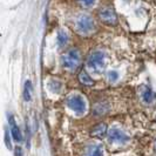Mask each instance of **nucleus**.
I'll list each match as a JSON object with an SVG mask.
<instances>
[{
    "label": "nucleus",
    "mask_w": 156,
    "mask_h": 156,
    "mask_svg": "<svg viewBox=\"0 0 156 156\" xmlns=\"http://www.w3.org/2000/svg\"><path fill=\"white\" fill-rule=\"evenodd\" d=\"M61 62H62V66L66 69L72 70V72L78 69V67L80 66V62H81V56H80L79 51L70 49L67 53H65L61 56Z\"/></svg>",
    "instance_id": "obj_1"
},
{
    "label": "nucleus",
    "mask_w": 156,
    "mask_h": 156,
    "mask_svg": "<svg viewBox=\"0 0 156 156\" xmlns=\"http://www.w3.org/2000/svg\"><path fill=\"white\" fill-rule=\"evenodd\" d=\"M87 65L95 72H102L106 66V55L101 51H95L88 56Z\"/></svg>",
    "instance_id": "obj_2"
},
{
    "label": "nucleus",
    "mask_w": 156,
    "mask_h": 156,
    "mask_svg": "<svg viewBox=\"0 0 156 156\" xmlns=\"http://www.w3.org/2000/svg\"><path fill=\"white\" fill-rule=\"evenodd\" d=\"M95 30V23L92 19V16H79V19L76 20V31L80 34H90L92 32Z\"/></svg>",
    "instance_id": "obj_3"
},
{
    "label": "nucleus",
    "mask_w": 156,
    "mask_h": 156,
    "mask_svg": "<svg viewBox=\"0 0 156 156\" xmlns=\"http://www.w3.org/2000/svg\"><path fill=\"white\" fill-rule=\"evenodd\" d=\"M99 16L105 23L108 25H116L117 23V16L115 11L112 7H103L99 12Z\"/></svg>",
    "instance_id": "obj_4"
},
{
    "label": "nucleus",
    "mask_w": 156,
    "mask_h": 156,
    "mask_svg": "<svg viewBox=\"0 0 156 156\" xmlns=\"http://www.w3.org/2000/svg\"><path fill=\"white\" fill-rule=\"evenodd\" d=\"M67 105L70 109H73L74 112H76L79 114H82L86 110V103L83 101V99L81 96H70L67 100Z\"/></svg>",
    "instance_id": "obj_5"
},
{
    "label": "nucleus",
    "mask_w": 156,
    "mask_h": 156,
    "mask_svg": "<svg viewBox=\"0 0 156 156\" xmlns=\"http://www.w3.org/2000/svg\"><path fill=\"white\" fill-rule=\"evenodd\" d=\"M108 134H109V139L112 141H115V142H119V143H123V142L128 141V136L122 130L116 129V128L110 129Z\"/></svg>",
    "instance_id": "obj_6"
},
{
    "label": "nucleus",
    "mask_w": 156,
    "mask_h": 156,
    "mask_svg": "<svg viewBox=\"0 0 156 156\" xmlns=\"http://www.w3.org/2000/svg\"><path fill=\"white\" fill-rule=\"evenodd\" d=\"M8 122H9V127H11V134H12V137H13V140L16 141V142H20V141L23 140V137H21L20 129H19V127H18V126H16V123L14 116L9 115Z\"/></svg>",
    "instance_id": "obj_7"
},
{
    "label": "nucleus",
    "mask_w": 156,
    "mask_h": 156,
    "mask_svg": "<svg viewBox=\"0 0 156 156\" xmlns=\"http://www.w3.org/2000/svg\"><path fill=\"white\" fill-rule=\"evenodd\" d=\"M106 133H107V126H106V123H99V125H96L92 129L90 135L93 137H99L100 139V137H103L106 135Z\"/></svg>",
    "instance_id": "obj_8"
},
{
    "label": "nucleus",
    "mask_w": 156,
    "mask_h": 156,
    "mask_svg": "<svg viewBox=\"0 0 156 156\" xmlns=\"http://www.w3.org/2000/svg\"><path fill=\"white\" fill-rule=\"evenodd\" d=\"M141 98L146 103H153L155 100V94L153 93V90L149 89L148 87H144V89L141 92Z\"/></svg>",
    "instance_id": "obj_9"
},
{
    "label": "nucleus",
    "mask_w": 156,
    "mask_h": 156,
    "mask_svg": "<svg viewBox=\"0 0 156 156\" xmlns=\"http://www.w3.org/2000/svg\"><path fill=\"white\" fill-rule=\"evenodd\" d=\"M79 81L85 86H93L94 85V80L88 75V73H86L85 70H82L79 74Z\"/></svg>",
    "instance_id": "obj_10"
},
{
    "label": "nucleus",
    "mask_w": 156,
    "mask_h": 156,
    "mask_svg": "<svg viewBox=\"0 0 156 156\" xmlns=\"http://www.w3.org/2000/svg\"><path fill=\"white\" fill-rule=\"evenodd\" d=\"M32 89H33V86H32L31 81H26L25 87H23V99H25V101H31Z\"/></svg>",
    "instance_id": "obj_11"
},
{
    "label": "nucleus",
    "mask_w": 156,
    "mask_h": 156,
    "mask_svg": "<svg viewBox=\"0 0 156 156\" xmlns=\"http://www.w3.org/2000/svg\"><path fill=\"white\" fill-rule=\"evenodd\" d=\"M108 112V105L107 103H98L94 108V114L95 115H102Z\"/></svg>",
    "instance_id": "obj_12"
},
{
    "label": "nucleus",
    "mask_w": 156,
    "mask_h": 156,
    "mask_svg": "<svg viewBox=\"0 0 156 156\" xmlns=\"http://www.w3.org/2000/svg\"><path fill=\"white\" fill-rule=\"evenodd\" d=\"M68 41V34L65 31L59 32V35H58V42H59V46L63 47Z\"/></svg>",
    "instance_id": "obj_13"
},
{
    "label": "nucleus",
    "mask_w": 156,
    "mask_h": 156,
    "mask_svg": "<svg viewBox=\"0 0 156 156\" xmlns=\"http://www.w3.org/2000/svg\"><path fill=\"white\" fill-rule=\"evenodd\" d=\"M88 156H102V148L100 147V146L95 147V148L92 150V153H90Z\"/></svg>",
    "instance_id": "obj_14"
},
{
    "label": "nucleus",
    "mask_w": 156,
    "mask_h": 156,
    "mask_svg": "<svg viewBox=\"0 0 156 156\" xmlns=\"http://www.w3.org/2000/svg\"><path fill=\"white\" fill-rule=\"evenodd\" d=\"M107 76H108V79H109V81H116L117 78H119V75H117V73L115 72V70H110V72H108Z\"/></svg>",
    "instance_id": "obj_15"
},
{
    "label": "nucleus",
    "mask_w": 156,
    "mask_h": 156,
    "mask_svg": "<svg viewBox=\"0 0 156 156\" xmlns=\"http://www.w3.org/2000/svg\"><path fill=\"white\" fill-rule=\"evenodd\" d=\"M49 87H51L54 92H58V88H60V83H58L56 81H52V82L49 83Z\"/></svg>",
    "instance_id": "obj_16"
},
{
    "label": "nucleus",
    "mask_w": 156,
    "mask_h": 156,
    "mask_svg": "<svg viewBox=\"0 0 156 156\" xmlns=\"http://www.w3.org/2000/svg\"><path fill=\"white\" fill-rule=\"evenodd\" d=\"M80 1H81V4L83 6H92L95 2V0H80Z\"/></svg>",
    "instance_id": "obj_17"
},
{
    "label": "nucleus",
    "mask_w": 156,
    "mask_h": 156,
    "mask_svg": "<svg viewBox=\"0 0 156 156\" xmlns=\"http://www.w3.org/2000/svg\"><path fill=\"white\" fill-rule=\"evenodd\" d=\"M5 141H6V146L8 147V149H12V147H11V142H9V135H8L7 130L5 132Z\"/></svg>",
    "instance_id": "obj_18"
},
{
    "label": "nucleus",
    "mask_w": 156,
    "mask_h": 156,
    "mask_svg": "<svg viewBox=\"0 0 156 156\" xmlns=\"http://www.w3.org/2000/svg\"><path fill=\"white\" fill-rule=\"evenodd\" d=\"M14 155L16 156H23V149L20 148L19 146H16L14 149Z\"/></svg>",
    "instance_id": "obj_19"
}]
</instances>
